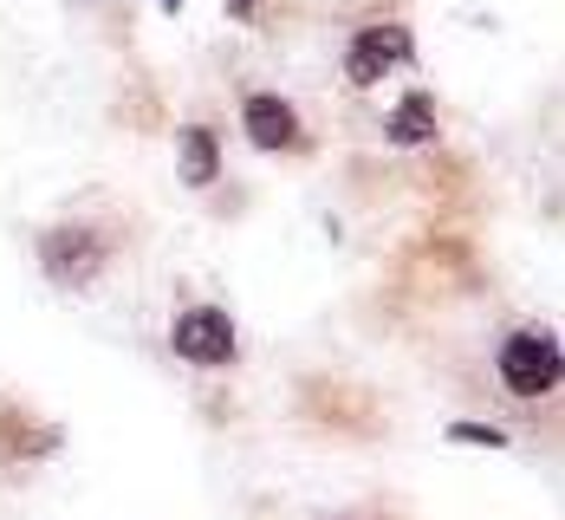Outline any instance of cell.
<instances>
[{"instance_id":"ba28073f","label":"cell","mask_w":565,"mask_h":520,"mask_svg":"<svg viewBox=\"0 0 565 520\" xmlns=\"http://www.w3.org/2000/svg\"><path fill=\"white\" fill-rule=\"evenodd\" d=\"M436 130H443V112H436V92H403L384 117V144L391 150H423V144H436Z\"/></svg>"},{"instance_id":"7c38bea8","label":"cell","mask_w":565,"mask_h":520,"mask_svg":"<svg viewBox=\"0 0 565 520\" xmlns=\"http://www.w3.org/2000/svg\"><path fill=\"white\" fill-rule=\"evenodd\" d=\"M157 7H163V13H182V0H157Z\"/></svg>"},{"instance_id":"8992f818","label":"cell","mask_w":565,"mask_h":520,"mask_svg":"<svg viewBox=\"0 0 565 520\" xmlns=\"http://www.w3.org/2000/svg\"><path fill=\"white\" fill-rule=\"evenodd\" d=\"M65 449V423H46L20 404H0V468H40Z\"/></svg>"},{"instance_id":"6da1fadb","label":"cell","mask_w":565,"mask_h":520,"mask_svg":"<svg viewBox=\"0 0 565 520\" xmlns=\"http://www.w3.org/2000/svg\"><path fill=\"white\" fill-rule=\"evenodd\" d=\"M124 254H130V215L124 209H78V215H58L33 234V261L58 293L98 287L105 274L124 267Z\"/></svg>"},{"instance_id":"8fae6325","label":"cell","mask_w":565,"mask_h":520,"mask_svg":"<svg viewBox=\"0 0 565 520\" xmlns=\"http://www.w3.org/2000/svg\"><path fill=\"white\" fill-rule=\"evenodd\" d=\"M227 20H241V26H260L267 20V0H222Z\"/></svg>"},{"instance_id":"9c48e42d","label":"cell","mask_w":565,"mask_h":520,"mask_svg":"<svg viewBox=\"0 0 565 520\" xmlns=\"http://www.w3.org/2000/svg\"><path fill=\"white\" fill-rule=\"evenodd\" d=\"M443 436H449L455 449H468V443H475V449H508V443H513L508 429H494V423H468V416H455Z\"/></svg>"},{"instance_id":"3957f363","label":"cell","mask_w":565,"mask_h":520,"mask_svg":"<svg viewBox=\"0 0 565 520\" xmlns=\"http://www.w3.org/2000/svg\"><path fill=\"white\" fill-rule=\"evenodd\" d=\"M170 351L195 371H227L241 358V332H234V312L215 299H189L170 319Z\"/></svg>"},{"instance_id":"5b68a950","label":"cell","mask_w":565,"mask_h":520,"mask_svg":"<svg viewBox=\"0 0 565 520\" xmlns=\"http://www.w3.org/2000/svg\"><path fill=\"white\" fill-rule=\"evenodd\" d=\"M241 137L260 157H306L312 150V130L299 124V105L280 98V92H247L241 98Z\"/></svg>"},{"instance_id":"7a4b0ae2","label":"cell","mask_w":565,"mask_h":520,"mask_svg":"<svg viewBox=\"0 0 565 520\" xmlns=\"http://www.w3.org/2000/svg\"><path fill=\"white\" fill-rule=\"evenodd\" d=\"M494 371H501V391H508L513 404H546V397L559 391V378H565L559 332H553L546 319H526V326H513L508 339H501Z\"/></svg>"},{"instance_id":"52a82bcc","label":"cell","mask_w":565,"mask_h":520,"mask_svg":"<svg viewBox=\"0 0 565 520\" xmlns=\"http://www.w3.org/2000/svg\"><path fill=\"white\" fill-rule=\"evenodd\" d=\"M175 182L195 189V195L222 182V130H215L209 117H189V124L175 130Z\"/></svg>"},{"instance_id":"277c9868","label":"cell","mask_w":565,"mask_h":520,"mask_svg":"<svg viewBox=\"0 0 565 520\" xmlns=\"http://www.w3.org/2000/svg\"><path fill=\"white\" fill-rule=\"evenodd\" d=\"M409 59H416L409 20H371V26H358L344 40V85L351 92H377L396 65H409Z\"/></svg>"},{"instance_id":"30bf717a","label":"cell","mask_w":565,"mask_h":520,"mask_svg":"<svg viewBox=\"0 0 565 520\" xmlns=\"http://www.w3.org/2000/svg\"><path fill=\"white\" fill-rule=\"evenodd\" d=\"M332 520H409L396 501H364V508H344V514H332Z\"/></svg>"}]
</instances>
